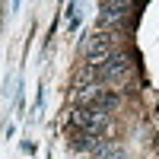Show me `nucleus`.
I'll return each mask as SVG.
<instances>
[{"mask_svg":"<svg viewBox=\"0 0 159 159\" xmlns=\"http://www.w3.org/2000/svg\"><path fill=\"white\" fill-rule=\"evenodd\" d=\"M96 73H99L102 86H121V83H127L134 76V57L127 51H115L102 67H96Z\"/></svg>","mask_w":159,"mask_h":159,"instance_id":"nucleus-1","label":"nucleus"},{"mask_svg":"<svg viewBox=\"0 0 159 159\" xmlns=\"http://www.w3.org/2000/svg\"><path fill=\"white\" fill-rule=\"evenodd\" d=\"M89 156H92V159H124V150H121V143L99 137V140H96V147L89 150Z\"/></svg>","mask_w":159,"mask_h":159,"instance_id":"nucleus-2","label":"nucleus"}]
</instances>
